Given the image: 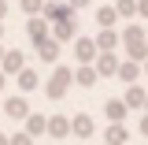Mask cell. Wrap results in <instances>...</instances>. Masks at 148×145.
Segmentation results:
<instances>
[{
  "label": "cell",
  "instance_id": "1",
  "mask_svg": "<svg viewBox=\"0 0 148 145\" xmlns=\"http://www.w3.org/2000/svg\"><path fill=\"white\" fill-rule=\"evenodd\" d=\"M119 37H122V45H126L130 60H141V63L148 60V34L141 30V26H137V22H130V26H126V30H122Z\"/></svg>",
  "mask_w": 148,
  "mask_h": 145
},
{
  "label": "cell",
  "instance_id": "20",
  "mask_svg": "<svg viewBox=\"0 0 148 145\" xmlns=\"http://www.w3.org/2000/svg\"><path fill=\"white\" fill-rule=\"evenodd\" d=\"M96 22H100V26H115V22H119V11H115V4H104V8H96Z\"/></svg>",
  "mask_w": 148,
  "mask_h": 145
},
{
  "label": "cell",
  "instance_id": "6",
  "mask_svg": "<svg viewBox=\"0 0 148 145\" xmlns=\"http://www.w3.org/2000/svg\"><path fill=\"white\" fill-rule=\"evenodd\" d=\"M119 41H122V37H119L115 26H100V34H96V49H100V52H115Z\"/></svg>",
  "mask_w": 148,
  "mask_h": 145
},
{
  "label": "cell",
  "instance_id": "18",
  "mask_svg": "<svg viewBox=\"0 0 148 145\" xmlns=\"http://www.w3.org/2000/svg\"><path fill=\"white\" fill-rule=\"evenodd\" d=\"M59 45H63V41H56V37H45V41L37 45V52H41V60H48V63H52L56 56H59Z\"/></svg>",
  "mask_w": 148,
  "mask_h": 145
},
{
  "label": "cell",
  "instance_id": "14",
  "mask_svg": "<svg viewBox=\"0 0 148 145\" xmlns=\"http://www.w3.org/2000/svg\"><path fill=\"white\" fill-rule=\"evenodd\" d=\"M74 30H78V19H59V22H52V37L56 41H71Z\"/></svg>",
  "mask_w": 148,
  "mask_h": 145
},
{
  "label": "cell",
  "instance_id": "23",
  "mask_svg": "<svg viewBox=\"0 0 148 145\" xmlns=\"http://www.w3.org/2000/svg\"><path fill=\"white\" fill-rule=\"evenodd\" d=\"M11 145H34V138L26 130H18V134H11Z\"/></svg>",
  "mask_w": 148,
  "mask_h": 145
},
{
  "label": "cell",
  "instance_id": "7",
  "mask_svg": "<svg viewBox=\"0 0 148 145\" xmlns=\"http://www.w3.org/2000/svg\"><path fill=\"white\" fill-rule=\"evenodd\" d=\"M22 130H26L30 138H37V134H48V115H41V112H30V115L22 119Z\"/></svg>",
  "mask_w": 148,
  "mask_h": 145
},
{
  "label": "cell",
  "instance_id": "34",
  "mask_svg": "<svg viewBox=\"0 0 148 145\" xmlns=\"http://www.w3.org/2000/svg\"><path fill=\"white\" fill-rule=\"evenodd\" d=\"M104 145H108V142H104Z\"/></svg>",
  "mask_w": 148,
  "mask_h": 145
},
{
  "label": "cell",
  "instance_id": "26",
  "mask_svg": "<svg viewBox=\"0 0 148 145\" xmlns=\"http://www.w3.org/2000/svg\"><path fill=\"white\" fill-rule=\"evenodd\" d=\"M141 134L148 138V112H145V119H141Z\"/></svg>",
  "mask_w": 148,
  "mask_h": 145
},
{
  "label": "cell",
  "instance_id": "5",
  "mask_svg": "<svg viewBox=\"0 0 148 145\" xmlns=\"http://www.w3.org/2000/svg\"><path fill=\"white\" fill-rule=\"evenodd\" d=\"M92 67H96V74H104V78L119 74V52H100L92 60Z\"/></svg>",
  "mask_w": 148,
  "mask_h": 145
},
{
  "label": "cell",
  "instance_id": "9",
  "mask_svg": "<svg viewBox=\"0 0 148 145\" xmlns=\"http://www.w3.org/2000/svg\"><path fill=\"white\" fill-rule=\"evenodd\" d=\"M96 78H100V74H96L92 63H78V67H74V82H78L82 89H92V86H96Z\"/></svg>",
  "mask_w": 148,
  "mask_h": 145
},
{
  "label": "cell",
  "instance_id": "29",
  "mask_svg": "<svg viewBox=\"0 0 148 145\" xmlns=\"http://www.w3.org/2000/svg\"><path fill=\"white\" fill-rule=\"evenodd\" d=\"M0 145H11V138H8V134H0Z\"/></svg>",
  "mask_w": 148,
  "mask_h": 145
},
{
  "label": "cell",
  "instance_id": "22",
  "mask_svg": "<svg viewBox=\"0 0 148 145\" xmlns=\"http://www.w3.org/2000/svg\"><path fill=\"white\" fill-rule=\"evenodd\" d=\"M18 8H22V15L30 19V15H41L45 11V0H18Z\"/></svg>",
  "mask_w": 148,
  "mask_h": 145
},
{
  "label": "cell",
  "instance_id": "13",
  "mask_svg": "<svg viewBox=\"0 0 148 145\" xmlns=\"http://www.w3.org/2000/svg\"><path fill=\"white\" fill-rule=\"evenodd\" d=\"M104 115H108L111 123H122V119L130 115V108H126V101H119V97H111L108 104H104Z\"/></svg>",
  "mask_w": 148,
  "mask_h": 145
},
{
  "label": "cell",
  "instance_id": "17",
  "mask_svg": "<svg viewBox=\"0 0 148 145\" xmlns=\"http://www.w3.org/2000/svg\"><path fill=\"white\" fill-rule=\"evenodd\" d=\"M126 138H130V134H126L122 123H111V127L104 130V142H108V145H126Z\"/></svg>",
  "mask_w": 148,
  "mask_h": 145
},
{
  "label": "cell",
  "instance_id": "28",
  "mask_svg": "<svg viewBox=\"0 0 148 145\" xmlns=\"http://www.w3.org/2000/svg\"><path fill=\"white\" fill-rule=\"evenodd\" d=\"M4 86H8V74H4V71H0V89H4Z\"/></svg>",
  "mask_w": 148,
  "mask_h": 145
},
{
  "label": "cell",
  "instance_id": "33",
  "mask_svg": "<svg viewBox=\"0 0 148 145\" xmlns=\"http://www.w3.org/2000/svg\"><path fill=\"white\" fill-rule=\"evenodd\" d=\"M0 34H4V26H0Z\"/></svg>",
  "mask_w": 148,
  "mask_h": 145
},
{
  "label": "cell",
  "instance_id": "8",
  "mask_svg": "<svg viewBox=\"0 0 148 145\" xmlns=\"http://www.w3.org/2000/svg\"><path fill=\"white\" fill-rule=\"evenodd\" d=\"M22 67H26V56L18 52V49H8L4 60H0V71H4V74H18Z\"/></svg>",
  "mask_w": 148,
  "mask_h": 145
},
{
  "label": "cell",
  "instance_id": "4",
  "mask_svg": "<svg viewBox=\"0 0 148 145\" xmlns=\"http://www.w3.org/2000/svg\"><path fill=\"white\" fill-rule=\"evenodd\" d=\"M26 34H30V41L34 45H41L45 37H52V22L45 15H30V22H26Z\"/></svg>",
  "mask_w": 148,
  "mask_h": 145
},
{
  "label": "cell",
  "instance_id": "24",
  "mask_svg": "<svg viewBox=\"0 0 148 145\" xmlns=\"http://www.w3.org/2000/svg\"><path fill=\"white\" fill-rule=\"evenodd\" d=\"M67 4H71V8H74V11H78V8H89V4H92V0H67Z\"/></svg>",
  "mask_w": 148,
  "mask_h": 145
},
{
  "label": "cell",
  "instance_id": "25",
  "mask_svg": "<svg viewBox=\"0 0 148 145\" xmlns=\"http://www.w3.org/2000/svg\"><path fill=\"white\" fill-rule=\"evenodd\" d=\"M137 15H145V19H148V0H137Z\"/></svg>",
  "mask_w": 148,
  "mask_h": 145
},
{
  "label": "cell",
  "instance_id": "19",
  "mask_svg": "<svg viewBox=\"0 0 148 145\" xmlns=\"http://www.w3.org/2000/svg\"><path fill=\"white\" fill-rule=\"evenodd\" d=\"M41 86V78H37V71H30V67H22L18 71V89L22 93H30V89H37Z\"/></svg>",
  "mask_w": 148,
  "mask_h": 145
},
{
  "label": "cell",
  "instance_id": "10",
  "mask_svg": "<svg viewBox=\"0 0 148 145\" xmlns=\"http://www.w3.org/2000/svg\"><path fill=\"white\" fill-rule=\"evenodd\" d=\"M92 130H96V123H92L85 112L71 115V134H78V138H92Z\"/></svg>",
  "mask_w": 148,
  "mask_h": 145
},
{
  "label": "cell",
  "instance_id": "3",
  "mask_svg": "<svg viewBox=\"0 0 148 145\" xmlns=\"http://www.w3.org/2000/svg\"><path fill=\"white\" fill-rule=\"evenodd\" d=\"M96 56H100L96 37H74V60H78V63H92Z\"/></svg>",
  "mask_w": 148,
  "mask_h": 145
},
{
  "label": "cell",
  "instance_id": "27",
  "mask_svg": "<svg viewBox=\"0 0 148 145\" xmlns=\"http://www.w3.org/2000/svg\"><path fill=\"white\" fill-rule=\"evenodd\" d=\"M4 15H8V0H0V22H4Z\"/></svg>",
  "mask_w": 148,
  "mask_h": 145
},
{
  "label": "cell",
  "instance_id": "16",
  "mask_svg": "<svg viewBox=\"0 0 148 145\" xmlns=\"http://www.w3.org/2000/svg\"><path fill=\"white\" fill-rule=\"evenodd\" d=\"M48 134L52 138H67L71 134V119L67 115H48Z\"/></svg>",
  "mask_w": 148,
  "mask_h": 145
},
{
  "label": "cell",
  "instance_id": "21",
  "mask_svg": "<svg viewBox=\"0 0 148 145\" xmlns=\"http://www.w3.org/2000/svg\"><path fill=\"white\" fill-rule=\"evenodd\" d=\"M115 11H119V19H133L137 15V0H115Z\"/></svg>",
  "mask_w": 148,
  "mask_h": 145
},
{
  "label": "cell",
  "instance_id": "11",
  "mask_svg": "<svg viewBox=\"0 0 148 145\" xmlns=\"http://www.w3.org/2000/svg\"><path fill=\"white\" fill-rule=\"evenodd\" d=\"M145 71V67H141V60H119V78H122V82H137V74Z\"/></svg>",
  "mask_w": 148,
  "mask_h": 145
},
{
  "label": "cell",
  "instance_id": "12",
  "mask_svg": "<svg viewBox=\"0 0 148 145\" xmlns=\"http://www.w3.org/2000/svg\"><path fill=\"white\" fill-rule=\"evenodd\" d=\"M4 112H8L11 119H26V115H30V104H26V97H8V101H4Z\"/></svg>",
  "mask_w": 148,
  "mask_h": 145
},
{
  "label": "cell",
  "instance_id": "15",
  "mask_svg": "<svg viewBox=\"0 0 148 145\" xmlns=\"http://www.w3.org/2000/svg\"><path fill=\"white\" fill-rule=\"evenodd\" d=\"M122 101H126V108H145V101H148V93L141 89V86H137V82H130V86H126V97H122Z\"/></svg>",
  "mask_w": 148,
  "mask_h": 145
},
{
  "label": "cell",
  "instance_id": "2",
  "mask_svg": "<svg viewBox=\"0 0 148 145\" xmlns=\"http://www.w3.org/2000/svg\"><path fill=\"white\" fill-rule=\"evenodd\" d=\"M71 86H74V67H56L52 78H48V86H45V93H48L52 101H63Z\"/></svg>",
  "mask_w": 148,
  "mask_h": 145
},
{
  "label": "cell",
  "instance_id": "31",
  "mask_svg": "<svg viewBox=\"0 0 148 145\" xmlns=\"http://www.w3.org/2000/svg\"><path fill=\"white\" fill-rule=\"evenodd\" d=\"M0 60H4V49H0Z\"/></svg>",
  "mask_w": 148,
  "mask_h": 145
},
{
  "label": "cell",
  "instance_id": "32",
  "mask_svg": "<svg viewBox=\"0 0 148 145\" xmlns=\"http://www.w3.org/2000/svg\"><path fill=\"white\" fill-rule=\"evenodd\" d=\"M145 112H148V101H145Z\"/></svg>",
  "mask_w": 148,
  "mask_h": 145
},
{
  "label": "cell",
  "instance_id": "30",
  "mask_svg": "<svg viewBox=\"0 0 148 145\" xmlns=\"http://www.w3.org/2000/svg\"><path fill=\"white\" fill-rule=\"evenodd\" d=\"M141 67H145V71H148V60H145V63H141Z\"/></svg>",
  "mask_w": 148,
  "mask_h": 145
}]
</instances>
